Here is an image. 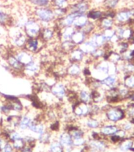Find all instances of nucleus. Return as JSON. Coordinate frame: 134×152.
<instances>
[{
	"instance_id": "obj_1",
	"label": "nucleus",
	"mask_w": 134,
	"mask_h": 152,
	"mask_svg": "<svg viewBox=\"0 0 134 152\" xmlns=\"http://www.w3.org/2000/svg\"><path fill=\"white\" fill-rule=\"evenodd\" d=\"M102 114L106 121L109 123L118 124L126 118L125 110L122 103L117 105L102 104Z\"/></svg>"
},
{
	"instance_id": "obj_2",
	"label": "nucleus",
	"mask_w": 134,
	"mask_h": 152,
	"mask_svg": "<svg viewBox=\"0 0 134 152\" xmlns=\"http://www.w3.org/2000/svg\"><path fill=\"white\" fill-rule=\"evenodd\" d=\"M31 16L37 19L40 23L42 27L55 25L56 18L54 14V10L51 7L32 8Z\"/></svg>"
},
{
	"instance_id": "obj_3",
	"label": "nucleus",
	"mask_w": 134,
	"mask_h": 152,
	"mask_svg": "<svg viewBox=\"0 0 134 152\" xmlns=\"http://www.w3.org/2000/svg\"><path fill=\"white\" fill-rule=\"evenodd\" d=\"M8 38L13 50L25 48V43L28 40V37L22 29H20L15 26L10 27L8 32Z\"/></svg>"
},
{
	"instance_id": "obj_4",
	"label": "nucleus",
	"mask_w": 134,
	"mask_h": 152,
	"mask_svg": "<svg viewBox=\"0 0 134 152\" xmlns=\"http://www.w3.org/2000/svg\"><path fill=\"white\" fill-rule=\"evenodd\" d=\"M116 25H131L134 20V8L123 7L116 10L114 18Z\"/></svg>"
},
{
	"instance_id": "obj_5",
	"label": "nucleus",
	"mask_w": 134,
	"mask_h": 152,
	"mask_svg": "<svg viewBox=\"0 0 134 152\" xmlns=\"http://www.w3.org/2000/svg\"><path fill=\"white\" fill-rule=\"evenodd\" d=\"M42 28L40 23L30 15L24 26L23 31L28 38H36L40 37Z\"/></svg>"
},
{
	"instance_id": "obj_6",
	"label": "nucleus",
	"mask_w": 134,
	"mask_h": 152,
	"mask_svg": "<svg viewBox=\"0 0 134 152\" xmlns=\"http://www.w3.org/2000/svg\"><path fill=\"white\" fill-rule=\"evenodd\" d=\"M69 88L66 86V84L62 81H56L52 86L51 87L50 92L52 94L54 97L59 101L62 102L64 99H66L67 93H68Z\"/></svg>"
},
{
	"instance_id": "obj_7",
	"label": "nucleus",
	"mask_w": 134,
	"mask_h": 152,
	"mask_svg": "<svg viewBox=\"0 0 134 152\" xmlns=\"http://www.w3.org/2000/svg\"><path fill=\"white\" fill-rule=\"evenodd\" d=\"M72 114L80 120L90 116V104L77 102L72 105Z\"/></svg>"
},
{
	"instance_id": "obj_8",
	"label": "nucleus",
	"mask_w": 134,
	"mask_h": 152,
	"mask_svg": "<svg viewBox=\"0 0 134 152\" xmlns=\"http://www.w3.org/2000/svg\"><path fill=\"white\" fill-rule=\"evenodd\" d=\"M15 19L10 13L7 5L0 3V26L2 27H12L14 25Z\"/></svg>"
},
{
	"instance_id": "obj_9",
	"label": "nucleus",
	"mask_w": 134,
	"mask_h": 152,
	"mask_svg": "<svg viewBox=\"0 0 134 152\" xmlns=\"http://www.w3.org/2000/svg\"><path fill=\"white\" fill-rule=\"evenodd\" d=\"M41 71V63L38 59L35 58L32 62L24 66L23 75L29 78H34L39 75Z\"/></svg>"
},
{
	"instance_id": "obj_10",
	"label": "nucleus",
	"mask_w": 134,
	"mask_h": 152,
	"mask_svg": "<svg viewBox=\"0 0 134 152\" xmlns=\"http://www.w3.org/2000/svg\"><path fill=\"white\" fill-rule=\"evenodd\" d=\"M40 38L44 42V43H51L53 40L57 39L58 38V29L55 26H47V27H43L41 30Z\"/></svg>"
},
{
	"instance_id": "obj_11",
	"label": "nucleus",
	"mask_w": 134,
	"mask_h": 152,
	"mask_svg": "<svg viewBox=\"0 0 134 152\" xmlns=\"http://www.w3.org/2000/svg\"><path fill=\"white\" fill-rule=\"evenodd\" d=\"M91 3L89 0H83L79 2H72L69 7V11L77 14H86L91 9Z\"/></svg>"
},
{
	"instance_id": "obj_12",
	"label": "nucleus",
	"mask_w": 134,
	"mask_h": 152,
	"mask_svg": "<svg viewBox=\"0 0 134 152\" xmlns=\"http://www.w3.org/2000/svg\"><path fill=\"white\" fill-rule=\"evenodd\" d=\"M13 55L15 56V58L24 66H26L27 64L30 63V62H32L36 58H35V55L32 54L29 51H28L27 50H25V48L13 50Z\"/></svg>"
},
{
	"instance_id": "obj_13",
	"label": "nucleus",
	"mask_w": 134,
	"mask_h": 152,
	"mask_svg": "<svg viewBox=\"0 0 134 152\" xmlns=\"http://www.w3.org/2000/svg\"><path fill=\"white\" fill-rule=\"evenodd\" d=\"M45 45V43L40 37L36 38H28V40L25 43V49L29 51L33 55H36L40 51V50Z\"/></svg>"
},
{
	"instance_id": "obj_14",
	"label": "nucleus",
	"mask_w": 134,
	"mask_h": 152,
	"mask_svg": "<svg viewBox=\"0 0 134 152\" xmlns=\"http://www.w3.org/2000/svg\"><path fill=\"white\" fill-rule=\"evenodd\" d=\"M35 117L32 115L29 112H24L23 114H20L18 123V129L21 132H25L29 129L30 125L34 121Z\"/></svg>"
},
{
	"instance_id": "obj_15",
	"label": "nucleus",
	"mask_w": 134,
	"mask_h": 152,
	"mask_svg": "<svg viewBox=\"0 0 134 152\" xmlns=\"http://www.w3.org/2000/svg\"><path fill=\"white\" fill-rule=\"evenodd\" d=\"M103 89L106 91L107 89L114 88L118 86L121 82V77L118 74H110L100 80Z\"/></svg>"
},
{
	"instance_id": "obj_16",
	"label": "nucleus",
	"mask_w": 134,
	"mask_h": 152,
	"mask_svg": "<svg viewBox=\"0 0 134 152\" xmlns=\"http://www.w3.org/2000/svg\"><path fill=\"white\" fill-rule=\"evenodd\" d=\"M68 58L70 62H77V63H86L87 57L83 51L78 47L75 48L68 54Z\"/></svg>"
},
{
	"instance_id": "obj_17",
	"label": "nucleus",
	"mask_w": 134,
	"mask_h": 152,
	"mask_svg": "<svg viewBox=\"0 0 134 152\" xmlns=\"http://www.w3.org/2000/svg\"><path fill=\"white\" fill-rule=\"evenodd\" d=\"M83 66L82 64L77 62H70L66 66V76L71 78H79L82 75L83 72Z\"/></svg>"
},
{
	"instance_id": "obj_18",
	"label": "nucleus",
	"mask_w": 134,
	"mask_h": 152,
	"mask_svg": "<svg viewBox=\"0 0 134 152\" xmlns=\"http://www.w3.org/2000/svg\"><path fill=\"white\" fill-rule=\"evenodd\" d=\"M6 61L7 64L9 65L10 69L12 70V73H21L23 74V69H24V66L21 63L20 61L15 58L13 53L8 54L7 55V59Z\"/></svg>"
},
{
	"instance_id": "obj_19",
	"label": "nucleus",
	"mask_w": 134,
	"mask_h": 152,
	"mask_svg": "<svg viewBox=\"0 0 134 152\" xmlns=\"http://www.w3.org/2000/svg\"><path fill=\"white\" fill-rule=\"evenodd\" d=\"M89 40H90L94 45L96 46L97 48H105L107 44V40L105 39L102 32L100 30H96L93 33H92L88 38Z\"/></svg>"
},
{
	"instance_id": "obj_20",
	"label": "nucleus",
	"mask_w": 134,
	"mask_h": 152,
	"mask_svg": "<svg viewBox=\"0 0 134 152\" xmlns=\"http://www.w3.org/2000/svg\"><path fill=\"white\" fill-rule=\"evenodd\" d=\"M57 140L65 148V150H72L73 148V138L67 131H63L59 133Z\"/></svg>"
},
{
	"instance_id": "obj_21",
	"label": "nucleus",
	"mask_w": 134,
	"mask_h": 152,
	"mask_svg": "<svg viewBox=\"0 0 134 152\" xmlns=\"http://www.w3.org/2000/svg\"><path fill=\"white\" fill-rule=\"evenodd\" d=\"M77 93L79 102L86 103V104H91L92 102V101L91 89L89 88L88 86L79 88L77 90Z\"/></svg>"
},
{
	"instance_id": "obj_22",
	"label": "nucleus",
	"mask_w": 134,
	"mask_h": 152,
	"mask_svg": "<svg viewBox=\"0 0 134 152\" xmlns=\"http://www.w3.org/2000/svg\"><path fill=\"white\" fill-rule=\"evenodd\" d=\"M105 10L102 7H91L86 15L89 20L97 23L100 19L104 17Z\"/></svg>"
},
{
	"instance_id": "obj_23",
	"label": "nucleus",
	"mask_w": 134,
	"mask_h": 152,
	"mask_svg": "<svg viewBox=\"0 0 134 152\" xmlns=\"http://www.w3.org/2000/svg\"><path fill=\"white\" fill-rule=\"evenodd\" d=\"M75 30V28L73 26L65 27L62 28H60V29H58V38H59V42L71 40Z\"/></svg>"
},
{
	"instance_id": "obj_24",
	"label": "nucleus",
	"mask_w": 134,
	"mask_h": 152,
	"mask_svg": "<svg viewBox=\"0 0 134 152\" xmlns=\"http://www.w3.org/2000/svg\"><path fill=\"white\" fill-rule=\"evenodd\" d=\"M96 25H97L98 30L103 31V30L114 28L116 25V23L114 21V18H110V17L104 16L96 23Z\"/></svg>"
},
{
	"instance_id": "obj_25",
	"label": "nucleus",
	"mask_w": 134,
	"mask_h": 152,
	"mask_svg": "<svg viewBox=\"0 0 134 152\" xmlns=\"http://www.w3.org/2000/svg\"><path fill=\"white\" fill-rule=\"evenodd\" d=\"M47 129H48V126L46 125L45 123L42 122L41 121L35 120L34 119V121L30 125L28 130L30 132H32L33 134H36L37 136H38L40 134L45 132Z\"/></svg>"
},
{
	"instance_id": "obj_26",
	"label": "nucleus",
	"mask_w": 134,
	"mask_h": 152,
	"mask_svg": "<svg viewBox=\"0 0 134 152\" xmlns=\"http://www.w3.org/2000/svg\"><path fill=\"white\" fill-rule=\"evenodd\" d=\"M119 129L120 128L117 124L108 122V124H104L100 126V134H102L103 136H111L114 135Z\"/></svg>"
},
{
	"instance_id": "obj_27",
	"label": "nucleus",
	"mask_w": 134,
	"mask_h": 152,
	"mask_svg": "<svg viewBox=\"0 0 134 152\" xmlns=\"http://www.w3.org/2000/svg\"><path fill=\"white\" fill-rule=\"evenodd\" d=\"M81 120H84V126L89 129H100V126L102 125L101 118L100 117H88Z\"/></svg>"
},
{
	"instance_id": "obj_28",
	"label": "nucleus",
	"mask_w": 134,
	"mask_h": 152,
	"mask_svg": "<svg viewBox=\"0 0 134 152\" xmlns=\"http://www.w3.org/2000/svg\"><path fill=\"white\" fill-rule=\"evenodd\" d=\"M78 48L83 51V53L86 55L87 57H91L97 49L96 46L94 45L93 43L89 39H87V40L84 41V43H81V45L78 46Z\"/></svg>"
},
{
	"instance_id": "obj_29",
	"label": "nucleus",
	"mask_w": 134,
	"mask_h": 152,
	"mask_svg": "<svg viewBox=\"0 0 134 152\" xmlns=\"http://www.w3.org/2000/svg\"><path fill=\"white\" fill-rule=\"evenodd\" d=\"M88 147L89 149L94 151H103L107 148V144L103 141L100 140L99 139H92L89 140L88 143Z\"/></svg>"
},
{
	"instance_id": "obj_30",
	"label": "nucleus",
	"mask_w": 134,
	"mask_h": 152,
	"mask_svg": "<svg viewBox=\"0 0 134 152\" xmlns=\"http://www.w3.org/2000/svg\"><path fill=\"white\" fill-rule=\"evenodd\" d=\"M89 37L84 33L82 30L76 29L74 33H73L71 41L75 44L77 47L80 46L81 43H83L85 40H87Z\"/></svg>"
},
{
	"instance_id": "obj_31",
	"label": "nucleus",
	"mask_w": 134,
	"mask_h": 152,
	"mask_svg": "<svg viewBox=\"0 0 134 152\" xmlns=\"http://www.w3.org/2000/svg\"><path fill=\"white\" fill-rule=\"evenodd\" d=\"M53 134L54 133L52 132H51L50 130L47 129L45 132L40 134L37 136V142L43 144V145H48L54 140Z\"/></svg>"
},
{
	"instance_id": "obj_32",
	"label": "nucleus",
	"mask_w": 134,
	"mask_h": 152,
	"mask_svg": "<svg viewBox=\"0 0 134 152\" xmlns=\"http://www.w3.org/2000/svg\"><path fill=\"white\" fill-rule=\"evenodd\" d=\"M90 20L88 18L86 14H80L77 15L75 18L74 23H73V27L75 28V29H82L85 25L89 22Z\"/></svg>"
},
{
	"instance_id": "obj_33",
	"label": "nucleus",
	"mask_w": 134,
	"mask_h": 152,
	"mask_svg": "<svg viewBox=\"0 0 134 152\" xmlns=\"http://www.w3.org/2000/svg\"><path fill=\"white\" fill-rule=\"evenodd\" d=\"M121 3V0H103L101 6L104 10H117Z\"/></svg>"
},
{
	"instance_id": "obj_34",
	"label": "nucleus",
	"mask_w": 134,
	"mask_h": 152,
	"mask_svg": "<svg viewBox=\"0 0 134 152\" xmlns=\"http://www.w3.org/2000/svg\"><path fill=\"white\" fill-rule=\"evenodd\" d=\"M117 91H118V96H119L121 101L122 102L127 99V98L129 97L130 92L132 91H130L127 87H125L122 82H120L119 84L117 86Z\"/></svg>"
},
{
	"instance_id": "obj_35",
	"label": "nucleus",
	"mask_w": 134,
	"mask_h": 152,
	"mask_svg": "<svg viewBox=\"0 0 134 152\" xmlns=\"http://www.w3.org/2000/svg\"><path fill=\"white\" fill-rule=\"evenodd\" d=\"M121 82L130 91H134V74H126L121 76Z\"/></svg>"
},
{
	"instance_id": "obj_36",
	"label": "nucleus",
	"mask_w": 134,
	"mask_h": 152,
	"mask_svg": "<svg viewBox=\"0 0 134 152\" xmlns=\"http://www.w3.org/2000/svg\"><path fill=\"white\" fill-rule=\"evenodd\" d=\"M66 131L70 134V136H72V138H79V137H83L84 136V130L82 129L81 128L77 127L75 125H70L68 129H66Z\"/></svg>"
},
{
	"instance_id": "obj_37",
	"label": "nucleus",
	"mask_w": 134,
	"mask_h": 152,
	"mask_svg": "<svg viewBox=\"0 0 134 152\" xmlns=\"http://www.w3.org/2000/svg\"><path fill=\"white\" fill-rule=\"evenodd\" d=\"M75 48H77V46H76L71 40L59 42V48H60V50H61L62 52L67 54V55Z\"/></svg>"
},
{
	"instance_id": "obj_38",
	"label": "nucleus",
	"mask_w": 134,
	"mask_h": 152,
	"mask_svg": "<svg viewBox=\"0 0 134 152\" xmlns=\"http://www.w3.org/2000/svg\"><path fill=\"white\" fill-rule=\"evenodd\" d=\"M28 4L32 8L51 7V0H27Z\"/></svg>"
},
{
	"instance_id": "obj_39",
	"label": "nucleus",
	"mask_w": 134,
	"mask_h": 152,
	"mask_svg": "<svg viewBox=\"0 0 134 152\" xmlns=\"http://www.w3.org/2000/svg\"><path fill=\"white\" fill-rule=\"evenodd\" d=\"M70 0H51V7L59 9H68L70 6Z\"/></svg>"
},
{
	"instance_id": "obj_40",
	"label": "nucleus",
	"mask_w": 134,
	"mask_h": 152,
	"mask_svg": "<svg viewBox=\"0 0 134 152\" xmlns=\"http://www.w3.org/2000/svg\"><path fill=\"white\" fill-rule=\"evenodd\" d=\"M48 146V152H65V148L57 140H53Z\"/></svg>"
},
{
	"instance_id": "obj_41",
	"label": "nucleus",
	"mask_w": 134,
	"mask_h": 152,
	"mask_svg": "<svg viewBox=\"0 0 134 152\" xmlns=\"http://www.w3.org/2000/svg\"><path fill=\"white\" fill-rule=\"evenodd\" d=\"M24 135L22 132L18 129H13L10 131H7V138L9 140L10 142H13L17 140L22 139Z\"/></svg>"
},
{
	"instance_id": "obj_42",
	"label": "nucleus",
	"mask_w": 134,
	"mask_h": 152,
	"mask_svg": "<svg viewBox=\"0 0 134 152\" xmlns=\"http://www.w3.org/2000/svg\"><path fill=\"white\" fill-rule=\"evenodd\" d=\"M97 29L98 28H97V25H96V23L90 20V21H89V22L81 30H82V31H83V32H84V33L88 36V37H89L92 33H93V32H95V31H96Z\"/></svg>"
},
{
	"instance_id": "obj_43",
	"label": "nucleus",
	"mask_w": 134,
	"mask_h": 152,
	"mask_svg": "<svg viewBox=\"0 0 134 152\" xmlns=\"http://www.w3.org/2000/svg\"><path fill=\"white\" fill-rule=\"evenodd\" d=\"M23 139H24V141H25V145L30 146L32 148H36L37 143V137H35L34 136L30 135V134H25L24 136H23Z\"/></svg>"
},
{
	"instance_id": "obj_44",
	"label": "nucleus",
	"mask_w": 134,
	"mask_h": 152,
	"mask_svg": "<svg viewBox=\"0 0 134 152\" xmlns=\"http://www.w3.org/2000/svg\"><path fill=\"white\" fill-rule=\"evenodd\" d=\"M133 146V141L131 139H123L120 142L119 148L122 151H126L131 150V148Z\"/></svg>"
},
{
	"instance_id": "obj_45",
	"label": "nucleus",
	"mask_w": 134,
	"mask_h": 152,
	"mask_svg": "<svg viewBox=\"0 0 134 152\" xmlns=\"http://www.w3.org/2000/svg\"><path fill=\"white\" fill-rule=\"evenodd\" d=\"M105 39L107 40V43H109L112 40V39L114 38L116 36V31L114 28H109V29H105L101 31Z\"/></svg>"
},
{
	"instance_id": "obj_46",
	"label": "nucleus",
	"mask_w": 134,
	"mask_h": 152,
	"mask_svg": "<svg viewBox=\"0 0 134 152\" xmlns=\"http://www.w3.org/2000/svg\"><path fill=\"white\" fill-rule=\"evenodd\" d=\"M11 143L12 146H13V148H14V151H15V152H18L19 151L21 150V149L25 146V143L23 138L13 141V142H11Z\"/></svg>"
},
{
	"instance_id": "obj_47",
	"label": "nucleus",
	"mask_w": 134,
	"mask_h": 152,
	"mask_svg": "<svg viewBox=\"0 0 134 152\" xmlns=\"http://www.w3.org/2000/svg\"><path fill=\"white\" fill-rule=\"evenodd\" d=\"M54 10V14H55L56 20L63 18L67 13L69 12L68 9H59V8H53Z\"/></svg>"
},
{
	"instance_id": "obj_48",
	"label": "nucleus",
	"mask_w": 134,
	"mask_h": 152,
	"mask_svg": "<svg viewBox=\"0 0 134 152\" xmlns=\"http://www.w3.org/2000/svg\"><path fill=\"white\" fill-rule=\"evenodd\" d=\"M86 144V140L84 137H79V138L73 139V148H79Z\"/></svg>"
},
{
	"instance_id": "obj_49",
	"label": "nucleus",
	"mask_w": 134,
	"mask_h": 152,
	"mask_svg": "<svg viewBox=\"0 0 134 152\" xmlns=\"http://www.w3.org/2000/svg\"><path fill=\"white\" fill-rule=\"evenodd\" d=\"M46 118H48L49 122L54 121L58 120V113H56L55 110H50L46 114Z\"/></svg>"
},
{
	"instance_id": "obj_50",
	"label": "nucleus",
	"mask_w": 134,
	"mask_h": 152,
	"mask_svg": "<svg viewBox=\"0 0 134 152\" xmlns=\"http://www.w3.org/2000/svg\"><path fill=\"white\" fill-rule=\"evenodd\" d=\"M0 152H15V151H14V148H13V146H12L11 142L8 141L7 143V144L4 146V148L0 151Z\"/></svg>"
},
{
	"instance_id": "obj_51",
	"label": "nucleus",
	"mask_w": 134,
	"mask_h": 152,
	"mask_svg": "<svg viewBox=\"0 0 134 152\" xmlns=\"http://www.w3.org/2000/svg\"><path fill=\"white\" fill-rule=\"evenodd\" d=\"M18 152H34V148H31L30 146L25 145L24 148Z\"/></svg>"
},
{
	"instance_id": "obj_52",
	"label": "nucleus",
	"mask_w": 134,
	"mask_h": 152,
	"mask_svg": "<svg viewBox=\"0 0 134 152\" xmlns=\"http://www.w3.org/2000/svg\"><path fill=\"white\" fill-rule=\"evenodd\" d=\"M2 121H3V115L0 113V128L2 126Z\"/></svg>"
},
{
	"instance_id": "obj_53",
	"label": "nucleus",
	"mask_w": 134,
	"mask_h": 152,
	"mask_svg": "<svg viewBox=\"0 0 134 152\" xmlns=\"http://www.w3.org/2000/svg\"><path fill=\"white\" fill-rule=\"evenodd\" d=\"M10 0H0V3L1 4H5L7 5V2H9Z\"/></svg>"
},
{
	"instance_id": "obj_54",
	"label": "nucleus",
	"mask_w": 134,
	"mask_h": 152,
	"mask_svg": "<svg viewBox=\"0 0 134 152\" xmlns=\"http://www.w3.org/2000/svg\"><path fill=\"white\" fill-rule=\"evenodd\" d=\"M79 1H83V0H70L71 3L72 2H79Z\"/></svg>"
},
{
	"instance_id": "obj_55",
	"label": "nucleus",
	"mask_w": 134,
	"mask_h": 152,
	"mask_svg": "<svg viewBox=\"0 0 134 152\" xmlns=\"http://www.w3.org/2000/svg\"><path fill=\"white\" fill-rule=\"evenodd\" d=\"M0 27H1V26H0ZM5 28V27H2V28H1V31H2V28ZM1 31H0V33H1V32H1ZM3 37V36H2V35H1V34H0V37Z\"/></svg>"
},
{
	"instance_id": "obj_56",
	"label": "nucleus",
	"mask_w": 134,
	"mask_h": 152,
	"mask_svg": "<svg viewBox=\"0 0 134 152\" xmlns=\"http://www.w3.org/2000/svg\"><path fill=\"white\" fill-rule=\"evenodd\" d=\"M66 152H72V151H71V150H66Z\"/></svg>"
},
{
	"instance_id": "obj_57",
	"label": "nucleus",
	"mask_w": 134,
	"mask_h": 152,
	"mask_svg": "<svg viewBox=\"0 0 134 152\" xmlns=\"http://www.w3.org/2000/svg\"><path fill=\"white\" fill-rule=\"evenodd\" d=\"M1 132H2V128H0V134H1Z\"/></svg>"
}]
</instances>
